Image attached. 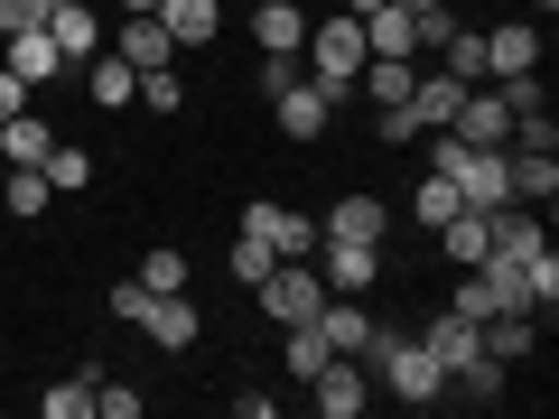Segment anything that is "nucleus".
<instances>
[{"mask_svg":"<svg viewBox=\"0 0 559 419\" xmlns=\"http://www.w3.org/2000/svg\"><path fill=\"white\" fill-rule=\"evenodd\" d=\"M364 373H373L392 400H439V382H448L411 326H382V318H373V345H364Z\"/></svg>","mask_w":559,"mask_h":419,"instance_id":"f257e3e1","label":"nucleus"},{"mask_svg":"<svg viewBox=\"0 0 559 419\" xmlns=\"http://www.w3.org/2000/svg\"><path fill=\"white\" fill-rule=\"evenodd\" d=\"M364 57H373V47H364V20H355V10H345V20H318V28H308V75H318L326 94H355Z\"/></svg>","mask_w":559,"mask_h":419,"instance_id":"f03ea898","label":"nucleus"},{"mask_svg":"<svg viewBox=\"0 0 559 419\" xmlns=\"http://www.w3.org/2000/svg\"><path fill=\"white\" fill-rule=\"evenodd\" d=\"M252 299L271 308L280 326H308V318L326 308V279H318V261H271V279H261Z\"/></svg>","mask_w":559,"mask_h":419,"instance_id":"7ed1b4c3","label":"nucleus"},{"mask_svg":"<svg viewBox=\"0 0 559 419\" xmlns=\"http://www.w3.org/2000/svg\"><path fill=\"white\" fill-rule=\"evenodd\" d=\"M242 234H252V242H271L280 261H318V215H299V205L252 196V205H242Z\"/></svg>","mask_w":559,"mask_h":419,"instance_id":"20e7f679","label":"nucleus"},{"mask_svg":"<svg viewBox=\"0 0 559 419\" xmlns=\"http://www.w3.org/2000/svg\"><path fill=\"white\" fill-rule=\"evenodd\" d=\"M318 279L336 289V299H364L382 279V242H318Z\"/></svg>","mask_w":559,"mask_h":419,"instance_id":"39448f33","label":"nucleus"},{"mask_svg":"<svg viewBox=\"0 0 559 419\" xmlns=\"http://www.w3.org/2000/svg\"><path fill=\"white\" fill-rule=\"evenodd\" d=\"M448 131L476 140V149H503V140H513V103H503L495 84H466V94H457V121H448Z\"/></svg>","mask_w":559,"mask_h":419,"instance_id":"423d86ee","label":"nucleus"},{"mask_svg":"<svg viewBox=\"0 0 559 419\" xmlns=\"http://www.w3.org/2000/svg\"><path fill=\"white\" fill-rule=\"evenodd\" d=\"M271 121H280V140H318L326 121H336V94H326L318 75H299L289 94H271Z\"/></svg>","mask_w":559,"mask_h":419,"instance_id":"0eeeda50","label":"nucleus"},{"mask_svg":"<svg viewBox=\"0 0 559 419\" xmlns=\"http://www.w3.org/2000/svg\"><path fill=\"white\" fill-rule=\"evenodd\" d=\"M364 400H373L364 355H326V373H318V419H364Z\"/></svg>","mask_w":559,"mask_h":419,"instance_id":"6e6552de","label":"nucleus"},{"mask_svg":"<svg viewBox=\"0 0 559 419\" xmlns=\"http://www.w3.org/2000/svg\"><path fill=\"white\" fill-rule=\"evenodd\" d=\"M485 75H495V84L540 75V28H532V20H503V28H485Z\"/></svg>","mask_w":559,"mask_h":419,"instance_id":"1a4fd4ad","label":"nucleus"},{"mask_svg":"<svg viewBox=\"0 0 559 419\" xmlns=\"http://www.w3.org/2000/svg\"><path fill=\"white\" fill-rule=\"evenodd\" d=\"M419 345H429V363H439V373H457V363H476V355H485L476 318H457V308H439V318H419Z\"/></svg>","mask_w":559,"mask_h":419,"instance_id":"9d476101","label":"nucleus"},{"mask_svg":"<svg viewBox=\"0 0 559 419\" xmlns=\"http://www.w3.org/2000/svg\"><path fill=\"white\" fill-rule=\"evenodd\" d=\"M382 234H392V205L382 196H336L318 224V242H382Z\"/></svg>","mask_w":559,"mask_h":419,"instance_id":"9b49d317","label":"nucleus"},{"mask_svg":"<svg viewBox=\"0 0 559 419\" xmlns=\"http://www.w3.org/2000/svg\"><path fill=\"white\" fill-rule=\"evenodd\" d=\"M0 47H10V57H0V65H10V75H20L28 94L66 75V57H57V38H47V28H10V38H0Z\"/></svg>","mask_w":559,"mask_h":419,"instance_id":"f8f14e48","label":"nucleus"},{"mask_svg":"<svg viewBox=\"0 0 559 419\" xmlns=\"http://www.w3.org/2000/svg\"><path fill=\"white\" fill-rule=\"evenodd\" d=\"M503 392H513V363H495V355H476V363H457V373L439 382V400H466V410H495Z\"/></svg>","mask_w":559,"mask_h":419,"instance_id":"ddd939ff","label":"nucleus"},{"mask_svg":"<svg viewBox=\"0 0 559 419\" xmlns=\"http://www.w3.org/2000/svg\"><path fill=\"white\" fill-rule=\"evenodd\" d=\"M252 47H261V57H299V47H308V10H299V0H261V10H252Z\"/></svg>","mask_w":559,"mask_h":419,"instance_id":"4468645a","label":"nucleus"},{"mask_svg":"<svg viewBox=\"0 0 559 419\" xmlns=\"http://www.w3.org/2000/svg\"><path fill=\"white\" fill-rule=\"evenodd\" d=\"M112 57H131L140 75H150V65H178V38H168V20L150 10V20H121L112 28Z\"/></svg>","mask_w":559,"mask_h":419,"instance_id":"2eb2a0df","label":"nucleus"},{"mask_svg":"<svg viewBox=\"0 0 559 419\" xmlns=\"http://www.w3.org/2000/svg\"><path fill=\"white\" fill-rule=\"evenodd\" d=\"M84 84H94V112H121V103H140V65L112 57V47H94L84 57Z\"/></svg>","mask_w":559,"mask_h":419,"instance_id":"dca6fc26","label":"nucleus"},{"mask_svg":"<svg viewBox=\"0 0 559 419\" xmlns=\"http://www.w3.org/2000/svg\"><path fill=\"white\" fill-rule=\"evenodd\" d=\"M457 94H466V84L448 75V65H429V75L411 84V121H419V140H429V131H448V121H457Z\"/></svg>","mask_w":559,"mask_h":419,"instance_id":"f3484780","label":"nucleus"},{"mask_svg":"<svg viewBox=\"0 0 559 419\" xmlns=\"http://www.w3.org/2000/svg\"><path fill=\"white\" fill-rule=\"evenodd\" d=\"M47 38H57V57H66V65H84V57L103 47V20L84 10V0H57V10H47Z\"/></svg>","mask_w":559,"mask_h":419,"instance_id":"a211bd4d","label":"nucleus"},{"mask_svg":"<svg viewBox=\"0 0 559 419\" xmlns=\"http://www.w3.org/2000/svg\"><path fill=\"white\" fill-rule=\"evenodd\" d=\"M485 242H495V215H485V205H457V215L439 224V252L457 261V271H476V261H485Z\"/></svg>","mask_w":559,"mask_h":419,"instance_id":"6ab92c4d","label":"nucleus"},{"mask_svg":"<svg viewBox=\"0 0 559 419\" xmlns=\"http://www.w3.org/2000/svg\"><path fill=\"white\" fill-rule=\"evenodd\" d=\"M47 149H57V121H38V112L0 121V159H10V168H47Z\"/></svg>","mask_w":559,"mask_h":419,"instance_id":"aec40b11","label":"nucleus"},{"mask_svg":"<svg viewBox=\"0 0 559 419\" xmlns=\"http://www.w3.org/2000/svg\"><path fill=\"white\" fill-rule=\"evenodd\" d=\"M159 20L178 47H215L224 38V0H159Z\"/></svg>","mask_w":559,"mask_h":419,"instance_id":"412c9836","label":"nucleus"},{"mask_svg":"<svg viewBox=\"0 0 559 419\" xmlns=\"http://www.w3.org/2000/svg\"><path fill=\"white\" fill-rule=\"evenodd\" d=\"M318 336L336 345V355H364V345H373V318H364V299H336V289H326V308H318Z\"/></svg>","mask_w":559,"mask_h":419,"instance_id":"4be33fe9","label":"nucleus"},{"mask_svg":"<svg viewBox=\"0 0 559 419\" xmlns=\"http://www.w3.org/2000/svg\"><path fill=\"white\" fill-rule=\"evenodd\" d=\"M503 159H513V205H550V196H559L550 149H503Z\"/></svg>","mask_w":559,"mask_h":419,"instance_id":"5701e85b","label":"nucleus"},{"mask_svg":"<svg viewBox=\"0 0 559 419\" xmlns=\"http://www.w3.org/2000/svg\"><path fill=\"white\" fill-rule=\"evenodd\" d=\"M429 57H439V65H448L457 84H485V28H466V20H457V28H448L439 47H429Z\"/></svg>","mask_w":559,"mask_h":419,"instance_id":"b1692460","label":"nucleus"},{"mask_svg":"<svg viewBox=\"0 0 559 419\" xmlns=\"http://www.w3.org/2000/svg\"><path fill=\"white\" fill-rule=\"evenodd\" d=\"M47 205H57V187H47V168H10V178H0V215H47Z\"/></svg>","mask_w":559,"mask_h":419,"instance_id":"393cba45","label":"nucleus"},{"mask_svg":"<svg viewBox=\"0 0 559 419\" xmlns=\"http://www.w3.org/2000/svg\"><path fill=\"white\" fill-rule=\"evenodd\" d=\"M326 355H336V345L318 336V318H308V326H289V345H280V363H289V382H318V373H326Z\"/></svg>","mask_w":559,"mask_h":419,"instance_id":"a878e982","label":"nucleus"},{"mask_svg":"<svg viewBox=\"0 0 559 419\" xmlns=\"http://www.w3.org/2000/svg\"><path fill=\"white\" fill-rule=\"evenodd\" d=\"M47 187H57V196H84V187H94V159H84L75 140H57V149H47Z\"/></svg>","mask_w":559,"mask_h":419,"instance_id":"bb28decb","label":"nucleus"},{"mask_svg":"<svg viewBox=\"0 0 559 419\" xmlns=\"http://www.w3.org/2000/svg\"><path fill=\"white\" fill-rule=\"evenodd\" d=\"M457 205H466V196H457V187H448V178H439V168H429V178H419V196H411V215H419V224H429V234H439V224H448V215H457Z\"/></svg>","mask_w":559,"mask_h":419,"instance_id":"cd10ccee","label":"nucleus"},{"mask_svg":"<svg viewBox=\"0 0 559 419\" xmlns=\"http://www.w3.org/2000/svg\"><path fill=\"white\" fill-rule=\"evenodd\" d=\"M522 279H532V308L550 318V308H559V252H550V242H540V252L522 261Z\"/></svg>","mask_w":559,"mask_h":419,"instance_id":"c85d7f7f","label":"nucleus"},{"mask_svg":"<svg viewBox=\"0 0 559 419\" xmlns=\"http://www.w3.org/2000/svg\"><path fill=\"white\" fill-rule=\"evenodd\" d=\"M38 410H47V419H94V382H84V373L57 382V392H38Z\"/></svg>","mask_w":559,"mask_h":419,"instance_id":"c756f323","label":"nucleus"},{"mask_svg":"<svg viewBox=\"0 0 559 419\" xmlns=\"http://www.w3.org/2000/svg\"><path fill=\"white\" fill-rule=\"evenodd\" d=\"M140 289H187V252L178 242H159V252L140 261Z\"/></svg>","mask_w":559,"mask_h":419,"instance_id":"7c9ffc66","label":"nucleus"},{"mask_svg":"<svg viewBox=\"0 0 559 419\" xmlns=\"http://www.w3.org/2000/svg\"><path fill=\"white\" fill-rule=\"evenodd\" d=\"M140 103H150V112H178V103H187L178 65H150V75H140Z\"/></svg>","mask_w":559,"mask_h":419,"instance_id":"2f4dec72","label":"nucleus"},{"mask_svg":"<svg viewBox=\"0 0 559 419\" xmlns=\"http://www.w3.org/2000/svg\"><path fill=\"white\" fill-rule=\"evenodd\" d=\"M271 261H280L271 242H252V234L234 242V279H242V289H261V279H271Z\"/></svg>","mask_w":559,"mask_h":419,"instance_id":"473e14b6","label":"nucleus"},{"mask_svg":"<svg viewBox=\"0 0 559 419\" xmlns=\"http://www.w3.org/2000/svg\"><path fill=\"white\" fill-rule=\"evenodd\" d=\"M94 410L103 419H140V392H131V382H94Z\"/></svg>","mask_w":559,"mask_h":419,"instance_id":"72a5a7b5","label":"nucleus"},{"mask_svg":"<svg viewBox=\"0 0 559 419\" xmlns=\"http://www.w3.org/2000/svg\"><path fill=\"white\" fill-rule=\"evenodd\" d=\"M47 10H57V0H0V38H10V28H47Z\"/></svg>","mask_w":559,"mask_h":419,"instance_id":"f704fd0d","label":"nucleus"},{"mask_svg":"<svg viewBox=\"0 0 559 419\" xmlns=\"http://www.w3.org/2000/svg\"><path fill=\"white\" fill-rule=\"evenodd\" d=\"M448 308H457V318H476V326H485V318H495V299H485V279H476V271H466V279H457V299H448Z\"/></svg>","mask_w":559,"mask_h":419,"instance_id":"c9c22d12","label":"nucleus"},{"mask_svg":"<svg viewBox=\"0 0 559 419\" xmlns=\"http://www.w3.org/2000/svg\"><path fill=\"white\" fill-rule=\"evenodd\" d=\"M299 84V57H261V94H289Z\"/></svg>","mask_w":559,"mask_h":419,"instance_id":"e433bc0d","label":"nucleus"},{"mask_svg":"<svg viewBox=\"0 0 559 419\" xmlns=\"http://www.w3.org/2000/svg\"><path fill=\"white\" fill-rule=\"evenodd\" d=\"M10 112H28V84L10 75V65H0V121H10Z\"/></svg>","mask_w":559,"mask_h":419,"instance_id":"4c0bfd02","label":"nucleus"},{"mask_svg":"<svg viewBox=\"0 0 559 419\" xmlns=\"http://www.w3.org/2000/svg\"><path fill=\"white\" fill-rule=\"evenodd\" d=\"M150 10H159V0H121V20H150Z\"/></svg>","mask_w":559,"mask_h":419,"instance_id":"58836bf2","label":"nucleus"},{"mask_svg":"<svg viewBox=\"0 0 559 419\" xmlns=\"http://www.w3.org/2000/svg\"><path fill=\"white\" fill-rule=\"evenodd\" d=\"M392 10H411V20H419V10H439V0H392Z\"/></svg>","mask_w":559,"mask_h":419,"instance_id":"ea45409f","label":"nucleus"},{"mask_svg":"<svg viewBox=\"0 0 559 419\" xmlns=\"http://www.w3.org/2000/svg\"><path fill=\"white\" fill-rule=\"evenodd\" d=\"M345 10H355V20H364V10H382V0H345Z\"/></svg>","mask_w":559,"mask_h":419,"instance_id":"a19ab883","label":"nucleus"},{"mask_svg":"<svg viewBox=\"0 0 559 419\" xmlns=\"http://www.w3.org/2000/svg\"><path fill=\"white\" fill-rule=\"evenodd\" d=\"M532 10H540V20H550V10H559V0H532Z\"/></svg>","mask_w":559,"mask_h":419,"instance_id":"79ce46f5","label":"nucleus"}]
</instances>
